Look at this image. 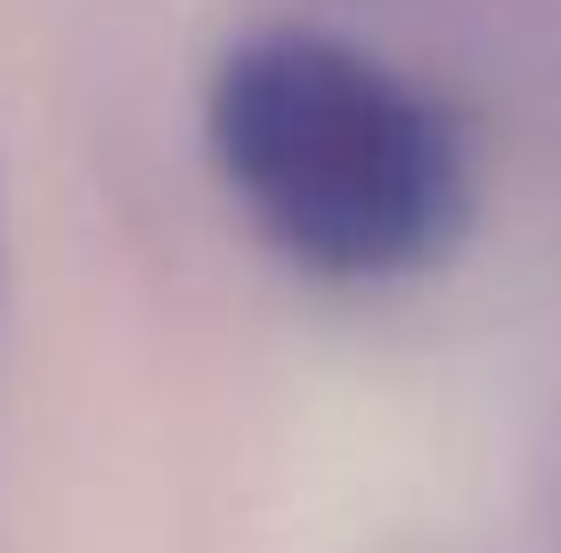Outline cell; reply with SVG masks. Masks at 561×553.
<instances>
[{"label":"cell","instance_id":"obj_1","mask_svg":"<svg viewBox=\"0 0 561 553\" xmlns=\"http://www.w3.org/2000/svg\"><path fill=\"white\" fill-rule=\"evenodd\" d=\"M204 139L244 220L294 269L391 285L456 253L472 155L456 114L334 33H253L211 66Z\"/></svg>","mask_w":561,"mask_h":553}]
</instances>
